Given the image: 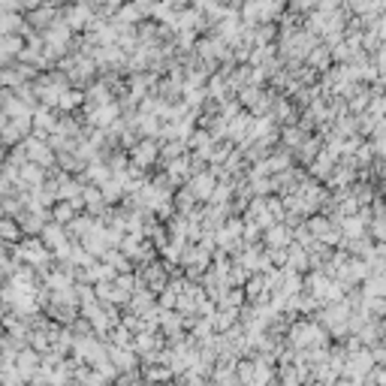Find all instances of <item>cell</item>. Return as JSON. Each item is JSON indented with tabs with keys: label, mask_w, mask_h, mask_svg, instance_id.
<instances>
[{
	"label": "cell",
	"mask_w": 386,
	"mask_h": 386,
	"mask_svg": "<svg viewBox=\"0 0 386 386\" xmlns=\"http://www.w3.org/2000/svg\"><path fill=\"white\" fill-rule=\"evenodd\" d=\"M347 371L356 378V383L365 378V374H371L374 371V356H371V350L368 347H362V350H356L353 356H350V365H347Z\"/></svg>",
	"instance_id": "obj_1"
},
{
	"label": "cell",
	"mask_w": 386,
	"mask_h": 386,
	"mask_svg": "<svg viewBox=\"0 0 386 386\" xmlns=\"http://www.w3.org/2000/svg\"><path fill=\"white\" fill-rule=\"evenodd\" d=\"M368 386H374V383H368Z\"/></svg>",
	"instance_id": "obj_2"
}]
</instances>
